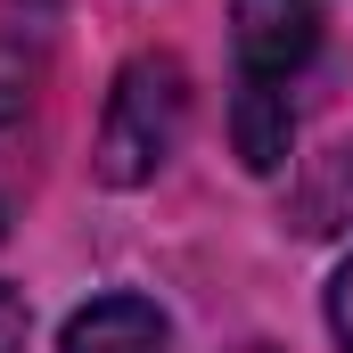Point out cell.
<instances>
[{
	"mask_svg": "<svg viewBox=\"0 0 353 353\" xmlns=\"http://www.w3.org/2000/svg\"><path fill=\"white\" fill-rule=\"evenodd\" d=\"M181 132H189V66H181L173 50H140L107 83L90 173L107 181V189H140V181H157L173 165Z\"/></svg>",
	"mask_w": 353,
	"mask_h": 353,
	"instance_id": "cell-1",
	"label": "cell"
},
{
	"mask_svg": "<svg viewBox=\"0 0 353 353\" xmlns=\"http://www.w3.org/2000/svg\"><path fill=\"white\" fill-rule=\"evenodd\" d=\"M25 329H33L25 296H17V288H0V353H25Z\"/></svg>",
	"mask_w": 353,
	"mask_h": 353,
	"instance_id": "cell-8",
	"label": "cell"
},
{
	"mask_svg": "<svg viewBox=\"0 0 353 353\" xmlns=\"http://www.w3.org/2000/svg\"><path fill=\"white\" fill-rule=\"evenodd\" d=\"M279 222L296 239H337V230H353V140H337L329 157H312V173L288 189Z\"/></svg>",
	"mask_w": 353,
	"mask_h": 353,
	"instance_id": "cell-5",
	"label": "cell"
},
{
	"mask_svg": "<svg viewBox=\"0 0 353 353\" xmlns=\"http://www.w3.org/2000/svg\"><path fill=\"white\" fill-rule=\"evenodd\" d=\"M230 132H239V165H247V173H279V165H288V140H296L288 90H239Z\"/></svg>",
	"mask_w": 353,
	"mask_h": 353,
	"instance_id": "cell-6",
	"label": "cell"
},
{
	"mask_svg": "<svg viewBox=\"0 0 353 353\" xmlns=\"http://www.w3.org/2000/svg\"><path fill=\"white\" fill-rule=\"evenodd\" d=\"M58 50V0H0V123L25 115V99L50 74Z\"/></svg>",
	"mask_w": 353,
	"mask_h": 353,
	"instance_id": "cell-3",
	"label": "cell"
},
{
	"mask_svg": "<svg viewBox=\"0 0 353 353\" xmlns=\"http://www.w3.org/2000/svg\"><path fill=\"white\" fill-rule=\"evenodd\" d=\"M58 353H165V312L148 296H99L66 321Z\"/></svg>",
	"mask_w": 353,
	"mask_h": 353,
	"instance_id": "cell-4",
	"label": "cell"
},
{
	"mask_svg": "<svg viewBox=\"0 0 353 353\" xmlns=\"http://www.w3.org/2000/svg\"><path fill=\"white\" fill-rule=\"evenodd\" d=\"M321 50V0H230L239 90H288Z\"/></svg>",
	"mask_w": 353,
	"mask_h": 353,
	"instance_id": "cell-2",
	"label": "cell"
},
{
	"mask_svg": "<svg viewBox=\"0 0 353 353\" xmlns=\"http://www.w3.org/2000/svg\"><path fill=\"white\" fill-rule=\"evenodd\" d=\"M329 329H337V345L353 353V255L337 263V279H329Z\"/></svg>",
	"mask_w": 353,
	"mask_h": 353,
	"instance_id": "cell-7",
	"label": "cell"
}]
</instances>
